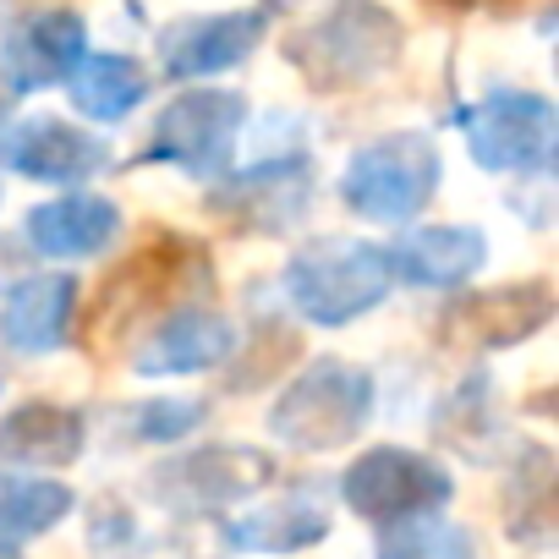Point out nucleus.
Instances as JSON below:
<instances>
[{
	"instance_id": "15",
	"label": "nucleus",
	"mask_w": 559,
	"mask_h": 559,
	"mask_svg": "<svg viewBox=\"0 0 559 559\" xmlns=\"http://www.w3.org/2000/svg\"><path fill=\"white\" fill-rule=\"evenodd\" d=\"M28 241L45 252V258H94L116 241L121 230V209L110 198H94V192H67L56 203H39L28 209Z\"/></svg>"
},
{
	"instance_id": "7",
	"label": "nucleus",
	"mask_w": 559,
	"mask_h": 559,
	"mask_svg": "<svg viewBox=\"0 0 559 559\" xmlns=\"http://www.w3.org/2000/svg\"><path fill=\"white\" fill-rule=\"evenodd\" d=\"M559 116L543 94L493 88L483 105L466 110V148L493 176H537L554 159Z\"/></svg>"
},
{
	"instance_id": "13",
	"label": "nucleus",
	"mask_w": 559,
	"mask_h": 559,
	"mask_svg": "<svg viewBox=\"0 0 559 559\" xmlns=\"http://www.w3.org/2000/svg\"><path fill=\"white\" fill-rule=\"evenodd\" d=\"M263 12H219V17H187L176 28L159 34V61L165 78L187 83V78H209V72H230L241 67L258 39H263Z\"/></svg>"
},
{
	"instance_id": "1",
	"label": "nucleus",
	"mask_w": 559,
	"mask_h": 559,
	"mask_svg": "<svg viewBox=\"0 0 559 559\" xmlns=\"http://www.w3.org/2000/svg\"><path fill=\"white\" fill-rule=\"evenodd\" d=\"M214 286V263L187 236H148L121 269L105 280V292L88 313V335H132L143 319H170L176 302H192Z\"/></svg>"
},
{
	"instance_id": "3",
	"label": "nucleus",
	"mask_w": 559,
	"mask_h": 559,
	"mask_svg": "<svg viewBox=\"0 0 559 559\" xmlns=\"http://www.w3.org/2000/svg\"><path fill=\"white\" fill-rule=\"evenodd\" d=\"M390 252L352 236H319L286 263V297L302 319L341 330L362 313H373L390 292Z\"/></svg>"
},
{
	"instance_id": "23",
	"label": "nucleus",
	"mask_w": 559,
	"mask_h": 559,
	"mask_svg": "<svg viewBox=\"0 0 559 559\" xmlns=\"http://www.w3.org/2000/svg\"><path fill=\"white\" fill-rule=\"evenodd\" d=\"M198 417H203L198 401H148V406L138 412V439H154V444L181 439V433L198 428Z\"/></svg>"
},
{
	"instance_id": "11",
	"label": "nucleus",
	"mask_w": 559,
	"mask_h": 559,
	"mask_svg": "<svg viewBox=\"0 0 559 559\" xmlns=\"http://www.w3.org/2000/svg\"><path fill=\"white\" fill-rule=\"evenodd\" d=\"M0 159L28 181H83L110 165V148H105V138H94L83 127H67L56 116H28L0 132Z\"/></svg>"
},
{
	"instance_id": "8",
	"label": "nucleus",
	"mask_w": 559,
	"mask_h": 559,
	"mask_svg": "<svg viewBox=\"0 0 559 559\" xmlns=\"http://www.w3.org/2000/svg\"><path fill=\"white\" fill-rule=\"evenodd\" d=\"M241 127H247V99L241 94H230V88H192V94L170 99L165 116L154 121L148 159H165V165L192 170V176H214V170H225Z\"/></svg>"
},
{
	"instance_id": "17",
	"label": "nucleus",
	"mask_w": 559,
	"mask_h": 559,
	"mask_svg": "<svg viewBox=\"0 0 559 559\" xmlns=\"http://www.w3.org/2000/svg\"><path fill=\"white\" fill-rule=\"evenodd\" d=\"M78 313V280L72 274H28L12 286L0 308V335L17 352H56Z\"/></svg>"
},
{
	"instance_id": "6",
	"label": "nucleus",
	"mask_w": 559,
	"mask_h": 559,
	"mask_svg": "<svg viewBox=\"0 0 559 559\" xmlns=\"http://www.w3.org/2000/svg\"><path fill=\"white\" fill-rule=\"evenodd\" d=\"M455 493L450 472L417 450H401V444H379L368 450L362 461L346 466L341 477V499L352 515L362 521H379V526H401V521H417V515H433L444 510Z\"/></svg>"
},
{
	"instance_id": "19",
	"label": "nucleus",
	"mask_w": 559,
	"mask_h": 559,
	"mask_svg": "<svg viewBox=\"0 0 559 559\" xmlns=\"http://www.w3.org/2000/svg\"><path fill=\"white\" fill-rule=\"evenodd\" d=\"M83 450V417L56 401H28L0 423V461L7 466H67Z\"/></svg>"
},
{
	"instance_id": "16",
	"label": "nucleus",
	"mask_w": 559,
	"mask_h": 559,
	"mask_svg": "<svg viewBox=\"0 0 559 559\" xmlns=\"http://www.w3.org/2000/svg\"><path fill=\"white\" fill-rule=\"evenodd\" d=\"M483 258H488L483 230H472V225H423V230H412L390 247V274L412 280V286L444 292V286L472 280Z\"/></svg>"
},
{
	"instance_id": "14",
	"label": "nucleus",
	"mask_w": 559,
	"mask_h": 559,
	"mask_svg": "<svg viewBox=\"0 0 559 559\" xmlns=\"http://www.w3.org/2000/svg\"><path fill=\"white\" fill-rule=\"evenodd\" d=\"M236 352V330L225 313L214 308H176L170 319L154 324V335L143 341V352L132 357V368L143 379H181V373H209Z\"/></svg>"
},
{
	"instance_id": "9",
	"label": "nucleus",
	"mask_w": 559,
	"mask_h": 559,
	"mask_svg": "<svg viewBox=\"0 0 559 559\" xmlns=\"http://www.w3.org/2000/svg\"><path fill=\"white\" fill-rule=\"evenodd\" d=\"M548 319H554V286L548 280H521V286H493V292H472V297L450 302L439 335H444V346L499 352V346L532 341Z\"/></svg>"
},
{
	"instance_id": "2",
	"label": "nucleus",
	"mask_w": 559,
	"mask_h": 559,
	"mask_svg": "<svg viewBox=\"0 0 559 559\" xmlns=\"http://www.w3.org/2000/svg\"><path fill=\"white\" fill-rule=\"evenodd\" d=\"M401 45L406 28L379 0H335L319 23H308L286 45V56L313 88H357L390 72L401 61Z\"/></svg>"
},
{
	"instance_id": "21",
	"label": "nucleus",
	"mask_w": 559,
	"mask_h": 559,
	"mask_svg": "<svg viewBox=\"0 0 559 559\" xmlns=\"http://www.w3.org/2000/svg\"><path fill=\"white\" fill-rule=\"evenodd\" d=\"M67 510H72V488H67V483L12 477L7 488H0V537H7V543L39 537V532H50Z\"/></svg>"
},
{
	"instance_id": "18",
	"label": "nucleus",
	"mask_w": 559,
	"mask_h": 559,
	"mask_svg": "<svg viewBox=\"0 0 559 559\" xmlns=\"http://www.w3.org/2000/svg\"><path fill=\"white\" fill-rule=\"evenodd\" d=\"M324 537H330L324 504L297 499V493L269 499V504H252V510H241L236 521H225V543H230L236 554H302V548H313V543H324Z\"/></svg>"
},
{
	"instance_id": "22",
	"label": "nucleus",
	"mask_w": 559,
	"mask_h": 559,
	"mask_svg": "<svg viewBox=\"0 0 559 559\" xmlns=\"http://www.w3.org/2000/svg\"><path fill=\"white\" fill-rule=\"evenodd\" d=\"M379 559H477V548H472L466 526L439 521V515H417V521L384 526Z\"/></svg>"
},
{
	"instance_id": "24",
	"label": "nucleus",
	"mask_w": 559,
	"mask_h": 559,
	"mask_svg": "<svg viewBox=\"0 0 559 559\" xmlns=\"http://www.w3.org/2000/svg\"><path fill=\"white\" fill-rule=\"evenodd\" d=\"M0 559H23V554H17V543H7V537H0Z\"/></svg>"
},
{
	"instance_id": "12",
	"label": "nucleus",
	"mask_w": 559,
	"mask_h": 559,
	"mask_svg": "<svg viewBox=\"0 0 559 559\" xmlns=\"http://www.w3.org/2000/svg\"><path fill=\"white\" fill-rule=\"evenodd\" d=\"M83 45L88 28L78 12H39L0 45V83L12 94H39L50 83H67L72 67L83 61Z\"/></svg>"
},
{
	"instance_id": "10",
	"label": "nucleus",
	"mask_w": 559,
	"mask_h": 559,
	"mask_svg": "<svg viewBox=\"0 0 559 559\" xmlns=\"http://www.w3.org/2000/svg\"><path fill=\"white\" fill-rule=\"evenodd\" d=\"M274 477V461L263 450H247V444H209L165 472H154V493L165 504H181V510H219L230 499H247L252 488H263Z\"/></svg>"
},
{
	"instance_id": "20",
	"label": "nucleus",
	"mask_w": 559,
	"mask_h": 559,
	"mask_svg": "<svg viewBox=\"0 0 559 559\" xmlns=\"http://www.w3.org/2000/svg\"><path fill=\"white\" fill-rule=\"evenodd\" d=\"M72 88V105L88 116V121H121L143 105L148 94V72L132 61V56H83L67 78Z\"/></svg>"
},
{
	"instance_id": "5",
	"label": "nucleus",
	"mask_w": 559,
	"mask_h": 559,
	"mask_svg": "<svg viewBox=\"0 0 559 559\" xmlns=\"http://www.w3.org/2000/svg\"><path fill=\"white\" fill-rule=\"evenodd\" d=\"M373 412V379L352 362H313L308 373H297V384L274 401L269 428L297 444V450H341L346 439L362 433Z\"/></svg>"
},
{
	"instance_id": "4",
	"label": "nucleus",
	"mask_w": 559,
	"mask_h": 559,
	"mask_svg": "<svg viewBox=\"0 0 559 559\" xmlns=\"http://www.w3.org/2000/svg\"><path fill=\"white\" fill-rule=\"evenodd\" d=\"M433 187H439V148L423 132H390V138L362 143L341 176L346 209L379 225H401L423 214Z\"/></svg>"
}]
</instances>
